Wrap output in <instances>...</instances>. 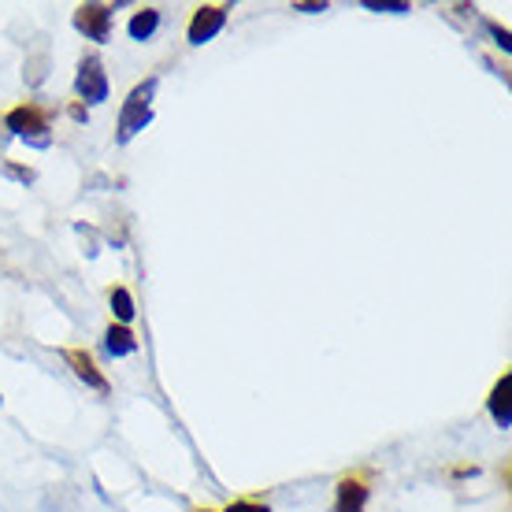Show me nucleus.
<instances>
[{
	"mask_svg": "<svg viewBox=\"0 0 512 512\" xmlns=\"http://www.w3.org/2000/svg\"><path fill=\"white\" fill-rule=\"evenodd\" d=\"M156 90H160V78L149 75L145 82H138L134 90L127 93V101L119 108V123H116V145H127L141 134V130L153 123V101Z\"/></svg>",
	"mask_w": 512,
	"mask_h": 512,
	"instance_id": "1",
	"label": "nucleus"
},
{
	"mask_svg": "<svg viewBox=\"0 0 512 512\" xmlns=\"http://www.w3.org/2000/svg\"><path fill=\"white\" fill-rule=\"evenodd\" d=\"M4 130L12 134L15 141H23L30 149H49L52 145V123H49V112L38 108V104H15L4 112Z\"/></svg>",
	"mask_w": 512,
	"mask_h": 512,
	"instance_id": "2",
	"label": "nucleus"
},
{
	"mask_svg": "<svg viewBox=\"0 0 512 512\" xmlns=\"http://www.w3.org/2000/svg\"><path fill=\"white\" fill-rule=\"evenodd\" d=\"M75 97H78V104H86V108H97V104L108 101V71H104L97 52H90V56L78 60Z\"/></svg>",
	"mask_w": 512,
	"mask_h": 512,
	"instance_id": "3",
	"label": "nucleus"
},
{
	"mask_svg": "<svg viewBox=\"0 0 512 512\" xmlns=\"http://www.w3.org/2000/svg\"><path fill=\"white\" fill-rule=\"evenodd\" d=\"M112 12H116L112 4H78L75 15H71V23H75V30L86 41L104 45V41L112 38Z\"/></svg>",
	"mask_w": 512,
	"mask_h": 512,
	"instance_id": "4",
	"label": "nucleus"
},
{
	"mask_svg": "<svg viewBox=\"0 0 512 512\" xmlns=\"http://www.w3.org/2000/svg\"><path fill=\"white\" fill-rule=\"evenodd\" d=\"M227 15H231L227 4H201V8H193L190 26H186L190 45H208V41L216 38L219 30L227 26Z\"/></svg>",
	"mask_w": 512,
	"mask_h": 512,
	"instance_id": "5",
	"label": "nucleus"
},
{
	"mask_svg": "<svg viewBox=\"0 0 512 512\" xmlns=\"http://www.w3.org/2000/svg\"><path fill=\"white\" fill-rule=\"evenodd\" d=\"M368 498H372L368 475L349 472L338 479V501H334V512H364L368 509Z\"/></svg>",
	"mask_w": 512,
	"mask_h": 512,
	"instance_id": "6",
	"label": "nucleus"
},
{
	"mask_svg": "<svg viewBox=\"0 0 512 512\" xmlns=\"http://www.w3.org/2000/svg\"><path fill=\"white\" fill-rule=\"evenodd\" d=\"M487 412H490V420L498 423L501 431H509V427H512V372H501L498 383L490 386Z\"/></svg>",
	"mask_w": 512,
	"mask_h": 512,
	"instance_id": "7",
	"label": "nucleus"
},
{
	"mask_svg": "<svg viewBox=\"0 0 512 512\" xmlns=\"http://www.w3.org/2000/svg\"><path fill=\"white\" fill-rule=\"evenodd\" d=\"M64 360L71 364V372L90 386V390H97V394H108V379H104V372L97 368V360H93L86 349H64Z\"/></svg>",
	"mask_w": 512,
	"mask_h": 512,
	"instance_id": "8",
	"label": "nucleus"
},
{
	"mask_svg": "<svg viewBox=\"0 0 512 512\" xmlns=\"http://www.w3.org/2000/svg\"><path fill=\"white\" fill-rule=\"evenodd\" d=\"M138 334L123 327V323H108V331H104V349L112 353V357H130V353H138Z\"/></svg>",
	"mask_w": 512,
	"mask_h": 512,
	"instance_id": "9",
	"label": "nucleus"
},
{
	"mask_svg": "<svg viewBox=\"0 0 512 512\" xmlns=\"http://www.w3.org/2000/svg\"><path fill=\"white\" fill-rule=\"evenodd\" d=\"M156 30H160V8H138V12L130 15L127 34L134 41H149Z\"/></svg>",
	"mask_w": 512,
	"mask_h": 512,
	"instance_id": "10",
	"label": "nucleus"
},
{
	"mask_svg": "<svg viewBox=\"0 0 512 512\" xmlns=\"http://www.w3.org/2000/svg\"><path fill=\"white\" fill-rule=\"evenodd\" d=\"M108 301H112V316H116L112 323H123V327H127V323L134 320V312H138L130 290L127 286H112V290H108Z\"/></svg>",
	"mask_w": 512,
	"mask_h": 512,
	"instance_id": "11",
	"label": "nucleus"
},
{
	"mask_svg": "<svg viewBox=\"0 0 512 512\" xmlns=\"http://www.w3.org/2000/svg\"><path fill=\"white\" fill-rule=\"evenodd\" d=\"M364 8H368V12H390V15H405V12H412V4H405V0H401V4H383V0H364Z\"/></svg>",
	"mask_w": 512,
	"mask_h": 512,
	"instance_id": "12",
	"label": "nucleus"
},
{
	"mask_svg": "<svg viewBox=\"0 0 512 512\" xmlns=\"http://www.w3.org/2000/svg\"><path fill=\"white\" fill-rule=\"evenodd\" d=\"M223 512H271L264 501H253V498H238V501H231Z\"/></svg>",
	"mask_w": 512,
	"mask_h": 512,
	"instance_id": "13",
	"label": "nucleus"
},
{
	"mask_svg": "<svg viewBox=\"0 0 512 512\" xmlns=\"http://www.w3.org/2000/svg\"><path fill=\"white\" fill-rule=\"evenodd\" d=\"M67 112H71V119H78V123H86V119H90V108H86V104H67Z\"/></svg>",
	"mask_w": 512,
	"mask_h": 512,
	"instance_id": "14",
	"label": "nucleus"
},
{
	"mask_svg": "<svg viewBox=\"0 0 512 512\" xmlns=\"http://www.w3.org/2000/svg\"><path fill=\"white\" fill-rule=\"evenodd\" d=\"M294 12H327V4H294Z\"/></svg>",
	"mask_w": 512,
	"mask_h": 512,
	"instance_id": "15",
	"label": "nucleus"
},
{
	"mask_svg": "<svg viewBox=\"0 0 512 512\" xmlns=\"http://www.w3.org/2000/svg\"><path fill=\"white\" fill-rule=\"evenodd\" d=\"M193 512H216V509H205V505H201V509H193Z\"/></svg>",
	"mask_w": 512,
	"mask_h": 512,
	"instance_id": "16",
	"label": "nucleus"
}]
</instances>
